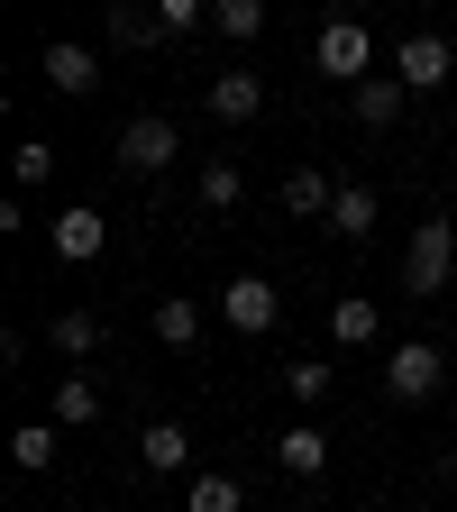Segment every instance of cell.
Returning <instances> with one entry per match:
<instances>
[{"instance_id": "6da1fadb", "label": "cell", "mask_w": 457, "mask_h": 512, "mask_svg": "<svg viewBox=\"0 0 457 512\" xmlns=\"http://www.w3.org/2000/svg\"><path fill=\"white\" fill-rule=\"evenodd\" d=\"M311 64H320L330 83H348V92H357V83H366V64H375V37H366L357 19H330V28L311 37Z\"/></svg>"}, {"instance_id": "7a4b0ae2", "label": "cell", "mask_w": 457, "mask_h": 512, "mask_svg": "<svg viewBox=\"0 0 457 512\" xmlns=\"http://www.w3.org/2000/svg\"><path fill=\"white\" fill-rule=\"evenodd\" d=\"M439 384H448V357L430 339H403L394 357H384V394H394V403H430Z\"/></svg>"}, {"instance_id": "3957f363", "label": "cell", "mask_w": 457, "mask_h": 512, "mask_svg": "<svg viewBox=\"0 0 457 512\" xmlns=\"http://www.w3.org/2000/svg\"><path fill=\"white\" fill-rule=\"evenodd\" d=\"M448 266H457V220H421L412 247H403V284H412V293H439Z\"/></svg>"}, {"instance_id": "277c9868", "label": "cell", "mask_w": 457, "mask_h": 512, "mask_svg": "<svg viewBox=\"0 0 457 512\" xmlns=\"http://www.w3.org/2000/svg\"><path fill=\"white\" fill-rule=\"evenodd\" d=\"M220 320H229V330H247V339H266L275 320H284V293H275L266 275H229V284H220Z\"/></svg>"}, {"instance_id": "5b68a950", "label": "cell", "mask_w": 457, "mask_h": 512, "mask_svg": "<svg viewBox=\"0 0 457 512\" xmlns=\"http://www.w3.org/2000/svg\"><path fill=\"white\" fill-rule=\"evenodd\" d=\"M394 74H403V83H412V92H439V83H448V74H457V46H448V37H439V28H412V37H403V46H394Z\"/></svg>"}, {"instance_id": "8992f818", "label": "cell", "mask_w": 457, "mask_h": 512, "mask_svg": "<svg viewBox=\"0 0 457 512\" xmlns=\"http://www.w3.org/2000/svg\"><path fill=\"white\" fill-rule=\"evenodd\" d=\"M174 147H183L174 119H128V128H119V165H128V174H165Z\"/></svg>"}, {"instance_id": "52a82bcc", "label": "cell", "mask_w": 457, "mask_h": 512, "mask_svg": "<svg viewBox=\"0 0 457 512\" xmlns=\"http://www.w3.org/2000/svg\"><path fill=\"white\" fill-rule=\"evenodd\" d=\"M266 110V74H247V64H229V74H211V119H256Z\"/></svg>"}, {"instance_id": "ba28073f", "label": "cell", "mask_w": 457, "mask_h": 512, "mask_svg": "<svg viewBox=\"0 0 457 512\" xmlns=\"http://www.w3.org/2000/svg\"><path fill=\"white\" fill-rule=\"evenodd\" d=\"M101 247H110V220L101 211H55V256H64V266H92Z\"/></svg>"}, {"instance_id": "9c48e42d", "label": "cell", "mask_w": 457, "mask_h": 512, "mask_svg": "<svg viewBox=\"0 0 457 512\" xmlns=\"http://www.w3.org/2000/svg\"><path fill=\"white\" fill-rule=\"evenodd\" d=\"M275 467L284 476H320V467H330V430H311V421L275 430Z\"/></svg>"}, {"instance_id": "30bf717a", "label": "cell", "mask_w": 457, "mask_h": 512, "mask_svg": "<svg viewBox=\"0 0 457 512\" xmlns=\"http://www.w3.org/2000/svg\"><path fill=\"white\" fill-rule=\"evenodd\" d=\"M174 28L147 10V0H110V46H128V55H147V46H165Z\"/></svg>"}, {"instance_id": "8fae6325", "label": "cell", "mask_w": 457, "mask_h": 512, "mask_svg": "<svg viewBox=\"0 0 457 512\" xmlns=\"http://www.w3.org/2000/svg\"><path fill=\"white\" fill-rule=\"evenodd\" d=\"M138 458H147L156 476H183V467H192V430H183V421H147V430H138Z\"/></svg>"}, {"instance_id": "7c38bea8", "label": "cell", "mask_w": 457, "mask_h": 512, "mask_svg": "<svg viewBox=\"0 0 457 512\" xmlns=\"http://www.w3.org/2000/svg\"><path fill=\"white\" fill-rule=\"evenodd\" d=\"M403 92H412L403 74H366L348 101H357V119H366V128H394V119H403Z\"/></svg>"}, {"instance_id": "4fadbf2b", "label": "cell", "mask_w": 457, "mask_h": 512, "mask_svg": "<svg viewBox=\"0 0 457 512\" xmlns=\"http://www.w3.org/2000/svg\"><path fill=\"white\" fill-rule=\"evenodd\" d=\"M330 202H339V183L320 174V165H302V174H284V211L293 220H330Z\"/></svg>"}, {"instance_id": "5bb4252c", "label": "cell", "mask_w": 457, "mask_h": 512, "mask_svg": "<svg viewBox=\"0 0 457 512\" xmlns=\"http://www.w3.org/2000/svg\"><path fill=\"white\" fill-rule=\"evenodd\" d=\"M375 330H384V320H375L366 293H339V302H330V339H339V348H375Z\"/></svg>"}, {"instance_id": "9a60e30c", "label": "cell", "mask_w": 457, "mask_h": 512, "mask_svg": "<svg viewBox=\"0 0 457 512\" xmlns=\"http://www.w3.org/2000/svg\"><path fill=\"white\" fill-rule=\"evenodd\" d=\"M46 83H55V92H74V101H83V92L101 83V64H92V46H46Z\"/></svg>"}, {"instance_id": "2e32d148", "label": "cell", "mask_w": 457, "mask_h": 512, "mask_svg": "<svg viewBox=\"0 0 457 512\" xmlns=\"http://www.w3.org/2000/svg\"><path fill=\"white\" fill-rule=\"evenodd\" d=\"M46 348H55V357H92V348H101V311H55V320H46Z\"/></svg>"}, {"instance_id": "e0dca14e", "label": "cell", "mask_w": 457, "mask_h": 512, "mask_svg": "<svg viewBox=\"0 0 457 512\" xmlns=\"http://www.w3.org/2000/svg\"><path fill=\"white\" fill-rule=\"evenodd\" d=\"M330 229H339V238H375V183H339Z\"/></svg>"}, {"instance_id": "ac0fdd59", "label": "cell", "mask_w": 457, "mask_h": 512, "mask_svg": "<svg viewBox=\"0 0 457 512\" xmlns=\"http://www.w3.org/2000/svg\"><path fill=\"white\" fill-rule=\"evenodd\" d=\"M156 339L165 348H192V339H202V302H192V293H165L156 302Z\"/></svg>"}, {"instance_id": "d6986e66", "label": "cell", "mask_w": 457, "mask_h": 512, "mask_svg": "<svg viewBox=\"0 0 457 512\" xmlns=\"http://www.w3.org/2000/svg\"><path fill=\"white\" fill-rule=\"evenodd\" d=\"M183 512H247V494H238V476L202 467V476H192V494H183Z\"/></svg>"}, {"instance_id": "ffe728a7", "label": "cell", "mask_w": 457, "mask_h": 512, "mask_svg": "<svg viewBox=\"0 0 457 512\" xmlns=\"http://www.w3.org/2000/svg\"><path fill=\"white\" fill-rule=\"evenodd\" d=\"M55 421H64V430L101 421V384H92V375H64V384H55Z\"/></svg>"}, {"instance_id": "44dd1931", "label": "cell", "mask_w": 457, "mask_h": 512, "mask_svg": "<svg viewBox=\"0 0 457 512\" xmlns=\"http://www.w3.org/2000/svg\"><path fill=\"white\" fill-rule=\"evenodd\" d=\"M10 458H19L28 476H46V467H55V421H19V430H10Z\"/></svg>"}, {"instance_id": "7402d4cb", "label": "cell", "mask_w": 457, "mask_h": 512, "mask_svg": "<svg viewBox=\"0 0 457 512\" xmlns=\"http://www.w3.org/2000/svg\"><path fill=\"white\" fill-rule=\"evenodd\" d=\"M211 28H220V37H238V46H247V37H256V28H266V0H211Z\"/></svg>"}, {"instance_id": "603a6c76", "label": "cell", "mask_w": 457, "mask_h": 512, "mask_svg": "<svg viewBox=\"0 0 457 512\" xmlns=\"http://www.w3.org/2000/svg\"><path fill=\"white\" fill-rule=\"evenodd\" d=\"M238 192H247V183H238V165H229V156H211V165H202V211H238Z\"/></svg>"}, {"instance_id": "cb8c5ba5", "label": "cell", "mask_w": 457, "mask_h": 512, "mask_svg": "<svg viewBox=\"0 0 457 512\" xmlns=\"http://www.w3.org/2000/svg\"><path fill=\"white\" fill-rule=\"evenodd\" d=\"M284 394L293 403H320V394H330V366H320V357H293L284 366Z\"/></svg>"}, {"instance_id": "d4e9b609", "label": "cell", "mask_w": 457, "mask_h": 512, "mask_svg": "<svg viewBox=\"0 0 457 512\" xmlns=\"http://www.w3.org/2000/svg\"><path fill=\"white\" fill-rule=\"evenodd\" d=\"M46 174H55V147H19V156H10V183H19V192H37Z\"/></svg>"}, {"instance_id": "484cf974", "label": "cell", "mask_w": 457, "mask_h": 512, "mask_svg": "<svg viewBox=\"0 0 457 512\" xmlns=\"http://www.w3.org/2000/svg\"><path fill=\"white\" fill-rule=\"evenodd\" d=\"M147 10H156L165 28H202V0H147Z\"/></svg>"}]
</instances>
